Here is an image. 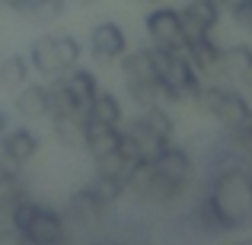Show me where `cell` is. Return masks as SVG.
I'll return each instance as SVG.
<instances>
[{
	"label": "cell",
	"instance_id": "cell-2",
	"mask_svg": "<svg viewBox=\"0 0 252 245\" xmlns=\"http://www.w3.org/2000/svg\"><path fill=\"white\" fill-rule=\"evenodd\" d=\"M10 229L26 245H77L61 207L35 194H23L10 207Z\"/></svg>",
	"mask_w": 252,
	"mask_h": 245
},
{
	"label": "cell",
	"instance_id": "cell-20",
	"mask_svg": "<svg viewBox=\"0 0 252 245\" xmlns=\"http://www.w3.org/2000/svg\"><path fill=\"white\" fill-rule=\"evenodd\" d=\"M125 118H128L125 115V102L112 89H99L93 105L86 109V121H96V124H115L118 128Z\"/></svg>",
	"mask_w": 252,
	"mask_h": 245
},
{
	"label": "cell",
	"instance_id": "cell-7",
	"mask_svg": "<svg viewBox=\"0 0 252 245\" xmlns=\"http://www.w3.org/2000/svg\"><path fill=\"white\" fill-rule=\"evenodd\" d=\"M144 32L147 42L154 48H169V51H182L185 48V29H182V13L179 6H160L154 3V10H147L144 16Z\"/></svg>",
	"mask_w": 252,
	"mask_h": 245
},
{
	"label": "cell",
	"instance_id": "cell-25",
	"mask_svg": "<svg viewBox=\"0 0 252 245\" xmlns=\"http://www.w3.org/2000/svg\"><path fill=\"white\" fill-rule=\"evenodd\" d=\"M137 3H163V0H137Z\"/></svg>",
	"mask_w": 252,
	"mask_h": 245
},
{
	"label": "cell",
	"instance_id": "cell-24",
	"mask_svg": "<svg viewBox=\"0 0 252 245\" xmlns=\"http://www.w3.org/2000/svg\"><path fill=\"white\" fill-rule=\"evenodd\" d=\"M99 0H67V6H96Z\"/></svg>",
	"mask_w": 252,
	"mask_h": 245
},
{
	"label": "cell",
	"instance_id": "cell-23",
	"mask_svg": "<svg viewBox=\"0 0 252 245\" xmlns=\"http://www.w3.org/2000/svg\"><path fill=\"white\" fill-rule=\"evenodd\" d=\"M6 128H10V111H6V109H0V137L6 134Z\"/></svg>",
	"mask_w": 252,
	"mask_h": 245
},
{
	"label": "cell",
	"instance_id": "cell-9",
	"mask_svg": "<svg viewBox=\"0 0 252 245\" xmlns=\"http://www.w3.org/2000/svg\"><path fill=\"white\" fill-rule=\"evenodd\" d=\"M125 51H128V32H125L122 23H115V19H99L90 29V38H86V54H90V61L109 67V64L122 61Z\"/></svg>",
	"mask_w": 252,
	"mask_h": 245
},
{
	"label": "cell",
	"instance_id": "cell-11",
	"mask_svg": "<svg viewBox=\"0 0 252 245\" xmlns=\"http://www.w3.org/2000/svg\"><path fill=\"white\" fill-rule=\"evenodd\" d=\"M13 111L23 118L26 124H35V121H48L51 118V92H48V80L35 83L29 80L23 89L13 92Z\"/></svg>",
	"mask_w": 252,
	"mask_h": 245
},
{
	"label": "cell",
	"instance_id": "cell-22",
	"mask_svg": "<svg viewBox=\"0 0 252 245\" xmlns=\"http://www.w3.org/2000/svg\"><path fill=\"white\" fill-rule=\"evenodd\" d=\"M230 16H233V23L240 26L243 32H249L252 35V0H230Z\"/></svg>",
	"mask_w": 252,
	"mask_h": 245
},
{
	"label": "cell",
	"instance_id": "cell-10",
	"mask_svg": "<svg viewBox=\"0 0 252 245\" xmlns=\"http://www.w3.org/2000/svg\"><path fill=\"white\" fill-rule=\"evenodd\" d=\"M42 153V134H38L32 124H16V128H6V134L0 137V156L16 165H29L35 156Z\"/></svg>",
	"mask_w": 252,
	"mask_h": 245
},
{
	"label": "cell",
	"instance_id": "cell-12",
	"mask_svg": "<svg viewBox=\"0 0 252 245\" xmlns=\"http://www.w3.org/2000/svg\"><path fill=\"white\" fill-rule=\"evenodd\" d=\"M154 165L157 172H160L163 178H169V182L176 185H191V175H195V160H191V153L185 147H179V143H166V147L160 150V153L154 156V160H147Z\"/></svg>",
	"mask_w": 252,
	"mask_h": 245
},
{
	"label": "cell",
	"instance_id": "cell-5",
	"mask_svg": "<svg viewBox=\"0 0 252 245\" xmlns=\"http://www.w3.org/2000/svg\"><path fill=\"white\" fill-rule=\"evenodd\" d=\"M150 51H154V57H157L160 83L166 86L172 105L176 102H195L204 77L198 74V67L189 61V54H185V51H169V48H154V45H150Z\"/></svg>",
	"mask_w": 252,
	"mask_h": 245
},
{
	"label": "cell",
	"instance_id": "cell-3",
	"mask_svg": "<svg viewBox=\"0 0 252 245\" xmlns=\"http://www.w3.org/2000/svg\"><path fill=\"white\" fill-rule=\"evenodd\" d=\"M83 54L86 42H80L74 32H42L29 45L32 74L45 77V80H55V77H64L67 70L80 67Z\"/></svg>",
	"mask_w": 252,
	"mask_h": 245
},
{
	"label": "cell",
	"instance_id": "cell-1",
	"mask_svg": "<svg viewBox=\"0 0 252 245\" xmlns=\"http://www.w3.org/2000/svg\"><path fill=\"white\" fill-rule=\"evenodd\" d=\"M249 156L236 147L233 160L211 165L204 191L191 210V223L201 236H227L252 226V165L240 163Z\"/></svg>",
	"mask_w": 252,
	"mask_h": 245
},
{
	"label": "cell",
	"instance_id": "cell-16",
	"mask_svg": "<svg viewBox=\"0 0 252 245\" xmlns=\"http://www.w3.org/2000/svg\"><path fill=\"white\" fill-rule=\"evenodd\" d=\"M64 86H67V92H70V99L77 102V109L86 115V109L93 105V99H96V92L102 89V83H99V77L93 74L90 67H74V70H67V74L61 77Z\"/></svg>",
	"mask_w": 252,
	"mask_h": 245
},
{
	"label": "cell",
	"instance_id": "cell-15",
	"mask_svg": "<svg viewBox=\"0 0 252 245\" xmlns=\"http://www.w3.org/2000/svg\"><path fill=\"white\" fill-rule=\"evenodd\" d=\"M118 67H122V77L125 83H154L160 80V70H157V57L154 51L147 48H134V51H125L122 61H118Z\"/></svg>",
	"mask_w": 252,
	"mask_h": 245
},
{
	"label": "cell",
	"instance_id": "cell-13",
	"mask_svg": "<svg viewBox=\"0 0 252 245\" xmlns=\"http://www.w3.org/2000/svg\"><path fill=\"white\" fill-rule=\"evenodd\" d=\"M220 3L214 0H185L179 6L182 13V29H185V38H195V35H211L214 26L220 23Z\"/></svg>",
	"mask_w": 252,
	"mask_h": 245
},
{
	"label": "cell",
	"instance_id": "cell-21",
	"mask_svg": "<svg viewBox=\"0 0 252 245\" xmlns=\"http://www.w3.org/2000/svg\"><path fill=\"white\" fill-rule=\"evenodd\" d=\"M249 70H252V48L249 45H223L217 74H220L223 80H236L240 83Z\"/></svg>",
	"mask_w": 252,
	"mask_h": 245
},
{
	"label": "cell",
	"instance_id": "cell-17",
	"mask_svg": "<svg viewBox=\"0 0 252 245\" xmlns=\"http://www.w3.org/2000/svg\"><path fill=\"white\" fill-rule=\"evenodd\" d=\"M122 150V124H96L86 121V156L90 160H102V156Z\"/></svg>",
	"mask_w": 252,
	"mask_h": 245
},
{
	"label": "cell",
	"instance_id": "cell-4",
	"mask_svg": "<svg viewBox=\"0 0 252 245\" xmlns=\"http://www.w3.org/2000/svg\"><path fill=\"white\" fill-rule=\"evenodd\" d=\"M109 210H112L109 204L83 182V185H77V188L67 194L61 214H64V220H67V229H70V236H74V242H80V239L86 242L90 236H96V233L105 229Z\"/></svg>",
	"mask_w": 252,
	"mask_h": 245
},
{
	"label": "cell",
	"instance_id": "cell-6",
	"mask_svg": "<svg viewBox=\"0 0 252 245\" xmlns=\"http://www.w3.org/2000/svg\"><path fill=\"white\" fill-rule=\"evenodd\" d=\"M195 105L204 115H211L214 121H220L227 131L243 128L252 115V102L240 89H230V86L211 83V80L201 83V89H198V96H195Z\"/></svg>",
	"mask_w": 252,
	"mask_h": 245
},
{
	"label": "cell",
	"instance_id": "cell-14",
	"mask_svg": "<svg viewBox=\"0 0 252 245\" xmlns=\"http://www.w3.org/2000/svg\"><path fill=\"white\" fill-rule=\"evenodd\" d=\"M51 137L67 153H86V115H55L48 118Z\"/></svg>",
	"mask_w": 252,
	"mask_h": 245
},
{
	"label": "cell",
	"instance_id": "cell-8",
	"mask_svg": "<svg viewBox=\"0 0 252 245\" xmlns=\"http://www.w3.org/2000/svg\"><path fill=\"white\" fill-rule=\"evenodd\" d=\"M169 140H172V137L160 134V131H157L141 111H137L134 118H125V121H122V150L131 153L134 160H141V163L154 160Z\"/></svg>",
	"mask_w": 252,
	"mask_h": 245
},
{
	"label": "cell",
	"instance_id": "cell-26",
	"mask_svg": "<svg viewBox=\"0 0 252 245\" xmlns=\"http://www.w3.org/2000/svg\"><path fill=\"white\" fill-rule=\"evenodd\" d=\"M214 3H220V6H227V3H230V0H214Z\"/></svg>",
	"mask_w": 252,
	"mask_h": 245
},
{
	"label": "cell",
	"instance_id": "cell-19",
	"mask_svg": "<svg viewBox=\"0 0 252 245\" xmlns=\"http://www.w3.org/2000/svg\"><path fill=\"white\" fill-rule=\"evenodd\" d=\"M32 80V64L29 54H19V51H10V54H0V89H23L26 83Z\"/></svg>",
	"mask_w": 252,
	"mask_h": 245
},
{
	"label": "cell",
	"instance_id": "cell-18",
	"mask_svg": "<svg viewBox=\"0 0 252 245\" xmlns=\"http://www.w3.org/2000/svg\"><path fill=\"white\" fill-rule=\"evenodd\" d=\"M182 51L189 54V61L198 67V74H201V77H211V74H217V64H220L223 45H217L211 35H195V38H189V42H185Z\"/></svg>",
	"mask_w": 252,
	"mask_h": 245
}]
</instances>
